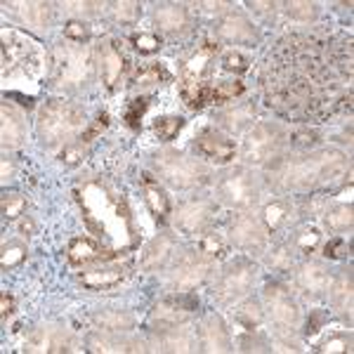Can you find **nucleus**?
<instances>
[{
    "mask_svg": "<svg viewBox=\"0 0 354 354\" xmlns=\"http://www.w3.org/2000/svg\"><path fill=\"white\" fill-rule=\"evenodd\" d=\"M250 283H253V267L250 265H236L232 270L224 274V279L220 281V288H217V298L229 303V300H236L241 298L244 293H248Z\"/></svg>",
    "mask_w": 354,
    "mask_h": 354,
    "instance_id": "10",
    "label": "nucleus"
},
{
    "mask_svg": "<svg viewBox=\"0 0 354 354\" xmlns=\"http://www.w3.org/2000/svg\"><path fill=\"white\" fill-rule=\"evenodd\" d=\"M95 324L106 331H128L135 324V316L121 312V309H106V312L95 314Z\"/></svg>",
    "mask_w": 354,
    "mask_h": 354,
    "instance_id": "24",
    "label": "nucleus"
},
{
    "mask_svg": "<svg viewBox=\"0 0 354 354\" xmlns=\"http://www.w3.org/2000/svg\"><path fill=\"white\" fill-rule=\"evenodd\" d=\"M206 274H208V267L203 265V262H196V260L182 262V265L175 270V274H173L175 291H182V293L194 291L198 283L206 279Z\"/></svg>",
    "mask_w": 354,
    "mask_h": 354,
    "instance_id": "15",
    "label": "nucleus"
},
{
    "mask_svg": "<svg viewBox=\"0 0 354 354\" xmlns=\"http://www.w3.org/2000/svg\"><path fill=\"white\" fill-rule=\"evenodd\" d=\"M121 281H123L121 270H93L80 276V283L85 288H90V291H106V288H114Z\"/></svg>",
    "mask_w": 354,
    "mask_h": 354,
    "instance_id": "21",
    "label": "nucleus"
},
{
    "mask_svg": "<svg viewBox=\"0 0 354 354\" xmlns=\"http://www.w3.org/2000/svg\"><path fill=\"white\" fill-rule=\"evenodd\" d=\"M211 203L206 201H196V203H189L180 211V217H177V227L187 234H194V232H201L203 224L211 220Z\"/></svg>",
    "mask_w": 354,
    "mask_h": 354,
    "instance_id": "14",
    "label": "nucleus"
},
{
    "mask_svg": "<svg viewBox=\"0 0 354 354\" xmlns=\"http://www.w3.org/2000/svg\"><path fill=\"white\" fill-rule=\"evenodd\" d=\"M253 121V116H250L248 109H239V111H229L227 116H224V123H227L232 130H241V128L246 126V123Z\"/></svg>",
    "mask_w": 354,
    "mask_h": 354,
    "instance_id": "46",
    "label": "nucleus"
},
{
    "mask_svg": "<svg viewBox=\"0 0 354 354\" xmlns=\"http://www.w3.org/2000/svg\"><path fill=\"white\" fill-rule=\"evenodd\" d=\"M286 213H288V208H286V203L283 201H272L270 206H265V213H262V220H265V227L267 229H279V224L286 220Z\"/></svg>",
    "mask_w": 354,
    "mask_h": 354,
    "instance_id": "31",
    "label": "nucleus"
},
{
    "mask_svg": "<svg viewBox=\"0 0 354 354\" xmlns=\"http://www.w3.org/2000/svg\"><path fill=\"white\" fill-rule=\"evenodd\" d=\"M142 177H144V198H147V203H149V208H152L154 217L165 220V217L170 215V198L165 196V191L152 180V175L144 173Z\"/></svg>",
    "mask_w": 354,
    "mask_h": 354,
    "instance_id": "19",
    "label": "nucleus"
},
{
    "mask_svg": "<svg viewBox=\"0 0 354 354\" xmlns=\"http://www.w3.org/2000/svg\"><path fill=\"white\" fill-rule=\"evenodd\" d=\"M244 83L241 80H222V83L213 85V95H211V104H224V102L239 97L244 95Z\"/></svg>",
    "mask_w": 354,
    "mask_h": 354,
    "instance_id": "27",
    "label": "nucleus"
},
{
    "mask_svg": "<svg viewBox=\"0 0 354 354\" xmlns=\"http://www.w3.org/2000/svg\"><path fill=\"white\" fill-rule=\"evenodd\" d=\"M14 312V298L10 293H3L0 295V316L3 321H8V316Z\"/></svg>",
    "mask_w": 354,
    "mask_h": 354,
    "instance_id": "53",
    "label": "nucleus"
},
{
    "mask_svg": "<svg viewBox=\"0 0 354 354\" xmlns=\"http://www.w3.org/2000/svg\"><path fill=\"white\" fill-rule=\"evenodd\" d=\"M342 168H345V163H342L340 154L321 152L293 163L291 168L286 170V182L291 187H314L319 185V182L335 180V175H340Z\"/></svg>",
    "mask_w": 354,
    "mask_h": 354,
    "instance_id": "3",
    "label": "nucleus"
},
{
    "mask_svg": "<svg viewBox=\"0 0 354 354\" xmlns=\"http://www.w3.org/2000/svg\"><path fill=\"white\" fill-rule=\"evenodd\" d=\"M24 139V123L8 104L3 106V147H19Z\"/></svg>",
    "mask_w": 354,
    "mask_h": 354,
    "instance_id": "22",
    "label": "nucleus"
},
{
    "mask_svg": "<svg viewBox=\"0 0 354 354\" xmlns=\"http://www.w3.org/2000/svg\"><path fill=\"white\" fill-rule=\"evenodd\" d=\"M260 78L276 114L324 121L352 109V45L335 36H286L270 50Z\"/></svg>",
    "mask_w": 354,
    "mask_h": 354,
    "instance_id": "1",
    "label": "nucleus"
},
{
    "mask_svg": "<svg viewBox=\"0 0 354 354\" xmlns=\"http://www.w3.org/2000/svg\"><path fill=\"white\" fill-rule=\"evenodd\" d=\"M220 194L227 198L234 206H248V203L255 201V185L253 177H250L246 170H236V173H229L220 182Z\"/></svg>",
    "mask_w": 354,
    "mask_h": 354,
    "instance_id": "8",
    "label": "nucleus"
},
{
    "mask_svg": "<svg viewBox=\"0 0 354 354\" xmlns=\"http://www.w3.org/2000/svg\"><path fill=\"white\" fill-rule=\"evenodd\" d=\"M10 175H12V165L8 163V158H3V177L8 180Z\"/></svg>",
    "mask_w": 354,
    "mask_h": 354,
    "instance_id": "55",
    "label": "nucleus"
},
{
    "mask_svg": "<svg viewBox=\"0 0 354 354\" xmlns=\"http://www.w3.org/2000/svg\"><path fill=\"white\" fill-rule=\"evenodd\" d=\"M24 208H26V198L21 194H14V191L3 194V217L5 220L19 217L21 213H24Z\"/></svg>",
    "mask_w": 354,
    "mask_h": 354,
    "instance_id": "34",
    "label": "nucleus"
},
{
    "mask_svg": "<svg viewBox=\"0 0 354 354\" xmlns=\"http://www.w3.org/2000/svg\"><path fill=\"white\" fill-rule=\"evenodd\" d=\"M85 123L83 109L71 102H50L40 111V139L47 147H59L67 139L76 137Z\"/></svg>",
    "mask_w": 354,
    "mask_h": 354,
    "instance_id": "2",
    "label": "nucleus"
},
{
    "mask_svg": "<svg viewBox=\"0 0 354 354\" xmlns=\"http://www.w3.org/2000/svg\"><path fill=\"white\" fill-rule=\"evenodd\" d=\"M132 45H135V50H139L142 55H152V52H158L161 38L156 34H135L132 36Z\"/></svg>",
    "mask_w": 354,
    "mask_h": 354,
    "instance_id": "41",
    "label": "nucleus"
},
{
    "mask_svg": "<svg viewBox=\"0 0 354 354\" xmlns=\"http://www.w3.org/2000/svg\"><path fill=\"white\" fill-rule=\"evenodd\" d=\"M326 224H329L333 232H340V229L352 227V208L350 206H340L335 211H331L326 215Z\"/></svg>",
    "mask_w": 354,
    "mask_h": 354,
    "instance_id": "35",
    "label": "nucleus"
},
{
    "mask_svg": "<svg viewBox=\"0 0 354 354\" xmlns=\"http://www.w3.org/2000/svg\"><path fill=\"white\" fill-rule=\"evenodd\" d=\"M272 267H279V270H286L291 267V253L286 248H279L272 253Z\"/></svg>",
    "mask_w": 354,
    "mask_h": 354,
    "instance_id": "50",
    "label": "nucleus"
},
{
    "mask_svg": "<svg viewBox=\"0 0 354 354\" xmlns=\"http://www.w3.org/2000/svg\"><path fill=\"white\" fill-rule=\"evenodd\" d=\"M217 34L224 40L236 43V45H244V43H253L255 40V31L253 24L244 17V14H229L227 19L220 21Z\"/></svg>",
    "mask_w": 354,
    "mask_h": 354,
    "instance_id": "12",
    "label": "nucleus"
},
{
    "mask_svg": "<svg viewBox=\"0 0 354 354\" xmlns=\"http://www.w3.org/2000/svg\"><path fill=\"white\" fill-rule=\"evenodd\" d=\"M319 241H321V234L316 232V229H305V232H300L298 234V239H295V244H298V248L300 250H314L316 246H319Z\"/></svg>",
    "mask_w": 354,
    "mask_h": 354,
    "instance_id": "45",
    "label": "nucleus"
},
{
    "mask_svg": "<svg viewBox=\"0 0 354 354\" xmlns=\"http://www.w3.org/2000/svg\"><path fill=\"white\" fill-rule=\"evenodd\" d=\"M111 12H114L116 21H121V24H135L142 10H139V3H114Z\"/></svg>",
    "mask_w": 354,
    "mask_h": 354,
    "instance_id": "36",
    "label": "nucleus"
},
{
    "mask_svg": "<svg viewBox=\"0 0 354 354\" xmlns=\"http://www.w3.org/2000/svg\"><path fill=\"white\" fill-rule=\"evenodd\" d=\"M182 126H185V121H182L180 116H163V118H156V123H154V132H156L158 139L170 142V139L182 130Z\"/></svg>",
    "mask_w": 354,
    "mask_h": 354,
    "instance_id": "29",
    "label": "nucleus"
},
{
    "mask_svg": "<svg viewBox=\"0 0 354 354\" xmlns=\"http://www.w3.org/2000/svg\"><path fill=\"white\" fill-rule=\"evenodd\" d=\"M149 109V97H137L128 104L126 109V123L132 128V130H139V121H142L144 111Z\"/></svg>",
    "mask_w": 354,
    "mask_h": 354,
    "instance_id": "38",
    "label": "nucleus"
},
{
    "mask_svg": "<svg viewBox=\"0 0 354 354\" xmlns=\"http://www.w3.org/2000/svg\"><path fill=\"white\" fill-rule=\"evenodd\" d=\"M324 255L329 257V260H345V257H350V241L345 239L329 241L324 248Z\"/></svg>",
    "mask_w": 354,
    "mask_h": 354,
    "instance_id": "43",
    "label": "nucleus"
},
{
    "mask_svg": "<svg viewBox=\"0 0 354 354\" xmlns=\"http://www.w3.org/2000/svg\"><path fill=\"white\" fill-rule=\"evenodd\" d=\"M333 286V300L340 309H350L352 307V276L350 274H342L338 279Z\"/></svg>",
    "mask_w": 354,
    "mask_h": 354,
    "instance_id": "30",
    "label": "nucleus"
},
{
    "mask_svg": "<svg viewBox=\"0 0 354 354\" xmlns=\"http://www.w3.org/2000/svg\"><path fill=\"white\" fill-rule=\"evenodd\" d=\"M83 156H85L83 142H78V144H67V147H64V152H62V163L76 165V163H80V158H83Z\"/></svg>",
    "mask_w": 354,
    "mask_h": 354,
    "instance_id": "47",
    "label": "nucleus"
},
{
    "mask_svg": "<svg viewBox=\"0 0 354 354\" xmlns=\"http://www.w3.org/2000/svg\"><path fill=\"white\" fill-rule=\"evenodd\" d=\"M156 24L168 31L182 29L187 24V10L182 5H161L156 8Z\"/></svg>",
    "mask_w": 354,
    "mask_h": 354,
    "instance_id": "25",
    "label": "nucleus"
},
{
    "mask_svg": "<svg viewBox=\"0 0 354 354\" xmlns=\"http://www.w3.org/2000/svg\"><path fill=\"white\" fill-rule=\"evenodd\" d=\"M196 152L201 154V156L215 161V163H227V161L234 158L236 147L229 142L227 137L220 135V132L206 130V132H201L196 139Z\"/></svg>",
    "mask_w": 354,
    "mask_h": 354,
    "instance_id": "11",
    "label": "nucleus"
},
{
    "mask_svg": "<svg viewBox=\"0 0 354 354\" xmlns=\"http://www.w3.org/2000/svg\"><path fill=\"white\" fill-rule=\"evenodd\" d=\"M286 14L295 21H309L316 17L314 3H286Z\"/></svg>",
    "mask_w": 354,
    "mask_h": 354,
    "instance_id": "40",
    "label": "nucleus"
},
{
    "mask_svg": "<svg viewBox=\"0 0 354 354\" xmlns=\"http://www.w3.org/2000/svg\"><path fill=\"white\" fill-rule=\"evenodd\" d=\"M59 85H80L85 83L93 71V55L83 47L78 50H64L59 52V59L55 64Z\"/></svg>",
    "mask_w": 354,
    "mask_h": 354,
    "instance_id": "5",
    "label": "nucleus"
},
{
    "mask_svg": "<svg viewBox=\"0 0 354 354\" xmlns=\"http://www.w3.org/2000/svg\"><path fill=\"white\" fill-rule=\"evenodd\" d=\"M329 321V314L326 312H321V309H316V312L309 314V319H307V329H305V335H314V333H319L321 329H324V324Z\"/></svg>",
    "mask_w": 354,
    "mask_h": 354,
    "instance_id": "49",
    "label": "nucleus"
},
{
    "mask_svg": "<svg viewBox=\"0 0 354 354\" xmlns=\"http://www.w3.org/2000/svg\"><path fill=\"white\" fill-rule=\"evenodd\" d=\"M331 283H333V279H331L326 267L305 265L303 270H300V286H303L305 291H309L314 295H321V293L331 291Z\"/></svg>",
    "mask_w": 354,
    "mask_h": 354,
    "instance_id": "18",
    "label": "nucleus"
},
{
    "mask_svg": "<svg viewBox=\"0 0 354 354\" xmlns=\"http://www.w3.org/2000/svg\"><path fill=\"white\" fill-rule=\"evenodd\" d=\"M239 324L244 326V329H248V331H253L260 326V321H262V309H260V305L257 303H246L244 307L239 309Z\"/></svg>",
    "mask_w": 354,
    "mask_h": 354,
    "instance_id": "33",
    "label": "nucleus"
},
{
    "mask_svg": "<svg viewBox=\"0 0 354 354\" xmlns=\"http://www.w3.org/2000/svg\"><path fill=\"white\" fill-rule=\"evenodd\" d=\"M232 239L239 246H246V248H253V246L265 244V232H262L260 222L248 215L239 217L232 227Z\"/></svg>",
    "mask_w": 354,
    "mask_h": 354,
    "instance_id": "17",
    "label": "nucleus"
},
{
    "mask_svg": "<svg viewBox=\"0 0 354 354\" xmlns=\"http://www.w3.org/2000/svg\"><path fill=\"white\" fill-rule=\"evenodd\" d=\"M161 78H163V69H161L158 64H152V67H147V69H142V71H137L135 83H139V85L158 83Z\"/></svg>",
    "mask_w": 354,
    "mask_h": 354,
    "instance_id": "48",
    "label": "nucleus"
},
{
    "mask_svg": "<svg viewBox=\"0 0 354 354\" xmlns=\"http://www.w3.org/2000/svg\"><path fill=\"white\" fill-rule=\"evenodd\" d=\"M158 170L163 173L165 180L175 187H191L201 180V170H198L196 163H191L189 158H185L177 152H165L156 158Z\"/></svg>",
    "mask_w": 354,
    "mask_h": 354,
    "instance_id": "6",
    "label": "nucleus"
},
{
    "mask_svg": "<svg viewBox=\"0 0 354 354\" xmlns=\"http://www.w3.org/2000/svg\"><path fill=\"white\" fill-rule=\"evenodd\" d=\"M99 255H102L99 244L95 239H90V236H76V239H71V244H69V260H71L73 265L97 260Z\"/></svg>",
    "mask_w": 354,
    "mask_h": 354,
    "instance_id": "20",
    "label": "nucleus"
},
{
    "mask_svg": "<svg viewBox=\"0 0 354 354\" xmlns=\"http://www.w3.org/2000/svg\"><path fill=\"white\" fill-rule=\"evenodd\" d=\"M281 147V130L274 126H257L246 139V156L250 161H267L272 158Z\"/></svg>",
    "mask_w": 354,
    "mask_h": 354,
    "instance_id": "7",
    "label": "nucleus"
},
{
    "mask_svg": "<svg viewBox=\"0 0 354 354\" xmlns=\"http://www.w3.org/2000/svg\"><path fill=\"white\" fill-rule=\"evenodd\" d=\"M3 64L5 73L14 76L17 71L36 76L40 69V55L38 47L31 38H26L19 31H3Z\"/></svg>",
    "mask_w": 354,
    "mask_h": 354,
    "instance_id": "4",
    "label": "nucleus"
},
{
    "mask_svg": "<svg viewBox=\"0 0 354 354\" xmlns=\"http://www.w3.org/2000/svg\"><path fill=\"white\" fill-rule=\"evenodd\" d=\"M64 38L71 43H88L90 29L83 24V21H69V24L64 26Z\"/></svg>",
    "mask_w": 354,
    "mask_h": 354,
    "instance_id": "42",
    "label": "nucleus"
},
{
    "mask_svg": "<svg viewBox=\"0 0 354 354\" xmlns=\"http://www.w3.org/2000/svg\"><path fill=\"white\" fill-rule=\"evenodd\" d=\"M267 303H270V312H272V319L276 321L279 326L283 329H293L298 324V305L291 300V295L283 291L281 286H267Z\"/></svg>",
    "mask_w": 354,
    "mask_h": 354,
    "instance_id": "9",
    "label": "nucleus"
},
{
    "mask_svg": "<svg viewBox=\"0 0 354 354\" xmlns=\"http://www.w3.org/2000/svg\"><path fill=\"white\" fill-rule=\"evenodd\" d=\"M21 232H24L26 236L34 234V222H31V220H24V222H21Z\"/></svg>",
    "mask_w": 354,
    "mask_h": 354,
    "instance_id": "54",
    "label": "nucleus"
},
{
    "mask_svg": "<svg viewBox=\"0 0 354 354\" xmlns=\"http://www.w3.org/2000/svg\"><path fill=\"white\" fill-rule=\"evenodd\" d=\"M316 142V132L312 130H298L293 132V144H298V147H309V144Z\"/></svg>",
    "mask_w": 354,
    "mask_h": 354,
    "instance_id": "52",
    "label": "nucleus"
},
{
    "mask_svg": "<svg viewBox=\"0 0 354 354\" xmlns=\"http://www.w3.org/2000/svg\"><path fill=\"white\" fill-rule=\"evenodd\" d=\"M222 69L224 71H232V73H244L250 69V59L236 50H229L222 55Z\"/></svg>",
    "mask_w": 354,
    "mask_h": 354,
    "instance_id": "37",
    "label": "nucleus"
},
{
    "mask_svg": "<svg viewBox=\"0 0 354 354\" xmlns=\"http://www.w3.org/2000/svg\"><path fill=\"white\" fill-rule=\"evenodd\" d=\"M106 128H109V114H99L97 118H95L93 126H90L88 130L83 132V137H80V142H83V144L93 142V139L97 137V135H102V132H104Z\"/></svg>",
    "mask_w": 354,
    "mask_h": 354,
    "instance_id": "44",
    "label": "nucleus"
},
{
    "mask_svg": "<svg viewBox=\"0 0 354 354\" xmlns=\"http://www.w3.org/2000/svg\"><path fill=\"white\" fill-rule=\"evenodd\" d=\"M201 342L208 352H227L229 350V331L224 329L220 316L211 314L201 324Z\"/></svg>",
    "mask_w": 354,
    "mask_h": 354,
    "instance_id": "13",
    "label": "nucleus"
},
{
    "mask_svg": "<svg viewBox=\"0 0 354 354\" xmlns=\"http://www.w3.org/2000/svg\"><path fill=\"white\" fill-rule=\"evenodd\" d=\"M123 67H126V59L116 43H104L102 45V80L106 88H114L123 73Z\"/></svg>",
    "mask_w": 354,
    "mask_h": 354,
    "instance_id": "16",
    "label": "nucleus"
},
{
    "mask_svg": "<svg viewBox=\"0 0 354 354\" xmlns=\"http://www.w3.org/2000/svg\"><path fill=\"white\" fill-rule=\"evenodd\" d=\"M215 52H217V45H213V43H203V47H198L196 55L185 64V78L201 80L203 71H206V67H208V62H211V57L215 55Z\"/></svg>",
    "mask_w": 354,
    "mask_h": 354,
    "instance_id": "23",
    "label": "nucleus"
},
{
    "mask_svg": "<svg viewBox=\"0 0 354 354\" xmlns=\"http://www.w3.org/2000/svg\"><path fill=\"white\" fill-rule=\"evenodd\" d=\"M19 17L34 29H43L50 17V5L45 3H24L19 5Z\"/></svg>",
    "mask_w": 354,
    "mask_h": 354,
    "instance_id": "26",
    "label": "nucleus"
},
{
    "mask_svg": "<svg viewBox=\"0 0 354 354\" xmlns=\"http://www.w3.org/2000/svg\"><path fill=\"white\" fill-rule=\"evenodd\" d=\"M198 250L206 257H222L224 255V241L220 234H206L198 241Z\"/></svg>",
    "mask_w": 354,
    "mask_h": 354,
    "instance_id": "39",
    "label": "nucleus"
},
{
    "mask_svg": "<svg viewBox=\"0 0 354 354\" xmlns=\"http://www.w3.org/2000/svg\"><path fill=\"white\" fill-rule=\"evenodd\" d=\"M350 342L345 340V338H331L329 342H324V347H321V352H347L350 350Z\"/></svg>",
    "mask_w": 354,
    "mask_h": 354,
    "instance_id": "51",
    "label": "nucleus"
},
{
    "mask_svg": "<svg viewBox=\"0 0 354 354\" xmlns=\"http://www.w3.org/2000/svg\"><path fill=\"white\" fill-rule=\"evenodd\" d=\"M24 260H26V246H21V244H5L3 246V257H0L3 270H12V267L21 265Z\"/></svg>",
    "mask_w": 354,
    "mask_h": 354,
    "instance_id": "32",
    "label": "nucleus"
},
{
    "mask_svg": "<svg viewBox=\"0 0 354 354\" xmlns=\"http://www.w3.org/2000/svg\"><path fill=\"white\" fill-rule=\"evenodd\" d=\"M170 250H173V244H170L168 239H163V236H161V239H156L152 246H149L147 253H144V267H147V270H154V267H158L161 262L168 257Z\"/></svg>",
    "mask_w": 354,
    "mask_h": 354,
    "instance_id": "28",
    "label": "nucleus"
}]
</instances>
